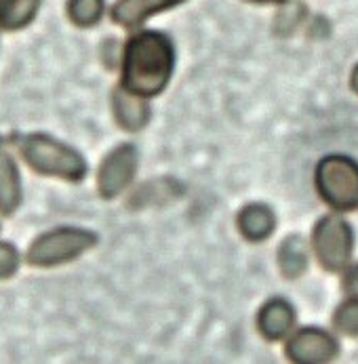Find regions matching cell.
<instances>
[{
  "label": "cell",
  "mask_w": 358,
  "mask_h": 364,
  "mask_svg": "<svg viewBox=\"0 0 358 364\" xmlns=\"http://www.w3.org/2000/svg\"><path fill=\"white\" fill-rule=\"evenodd\" d=\"M173 63L171 41L158 32H142L125 47L122 87L139 97H154L167 87Z\"/></svg>",
  "instance_id": "6da1fadb"
},
{
  "label": "cell",
  "mask_w": 358,
  "mask_h": 364,
  "mask_svg": "<svg viewBox=\"0 0 358 364\" xmlns=\"http://www.w3.org/2000/svg\"><path fill=\"white\" fill-rule=\"evenodd\" d=\"M19 150L30 164L41 175L59 177L65 181H80L87 175V162L74 148L53 139L49 135H26L19 141Z\"/></svg>",
  "instance_id": "7a4b0ae2"
},
{
  "label": "cell",
  "mask_w": 358,
  "mask_h": 364,
  "mask_svg": "<svg viewBox=\"0 0 358 364\" xmlns=\"http://www.w3.org/2000/svg\"><path fill=\"white\" fill-rule=\"evenodd\" d=\"M316 188L337 210L358 208V164L348 156H327L316 166Z\"/></svg>",
  "instance_id": "3957f363"
},
{
  "label": "cell",
  "mask_w": 358,
  "mask_h": 364,
  "mask_svg": "<svg viewBox=\"0 0 358 364\" xmlns=\"http://www.w3.org/2000/svg\"><path fill=\"white\" fill-rule=\"evenodd\" d=\"M98 236L80 228H57L32 242L28 249V263L36 267H55L80 257L95 247Z\"/></svg>",
  "instance_id": "277c9868"
},
{
  "label": "cell",
  "mask_w": 358,
  "mask_h": 364,
  "mask_svg": "<svg viewBox=\"0 0 358 364\" xmlns=\"http://www.w3.org/2000/svg\"><path fill=\"white\" fill-rule=\"evenodd\" d=\"M354 236L350 225L339 217H322L314 228V251L320 265L329 272H339L350 261Z\"/></svg>",
  "instance_id": "5b68a950"
},
{
  "label": "cell",
  "mask_w": 358,
  "mask_h": 364,
  "mask_svg": "<svg viewBox=\"0 0 358 364\" xmlns=\"http://www.w3.org/2000/svg\"><path fill=\"white\" fill-rule=\"evenodd\" d=\"M137 171V150L129 144L118 146L110 152L100 166L98 188L103 198H116L135 177Z\"/></svg>",
  "instance_id": "8992f818"
},
{
  "label": "cell",
  "mask_w": 358,
  "mask_h": 364,
  "mask_svg": "<svg viewBox=\"0 0 358 364\" xmlns=\"http://www.w3.org/2000/svg\"><path fill=\"white\" fill-rule=\"evenodd\" d=\"M287 356L300 364L329 363L337 356V343L320 328H304L287 343Z\"/></svg>",
  "instance_id": "52a82bcc"
},
{
  "label": "cell",
  "mask_w": 358,
  "mask_h": 364,
  "mask_svg": "<svg viewBox=\"0 0 358 364\" xmlns=\"http://www.w3.org/2000/svg\"><path fill=\"white\" fill-rule=\"evenodd\" d=\"M21 205V179L9 148L0 139V213L13 215Z\"/></svg>",
  "instance_id": "ba28073f"
},
{
  "label": "cell",
  "mask_w": 358,
  "mask_h": 364,
  "mask_svg": "<svg viewBox=\"0 0 358 364\" xmlns=\"http://www.w3.org/2000/svg\"><path fill=\"white\" fill-rule=\"evenodd\" d=\"M293 324H295V312L283 299H274V301L265 304L257 316L259 333L270 341L283 339L293 328Z\"/></svg>",
  "instance_id": "9c48e42d"
},
{
  "label": "cell",
  "mask_w": 358,
  "mask_h": 364,
  "mask_svg": "<svg viewBox=\"0 0 358 364\" xmlns=\"http://www.w3.org/2000/svg\"><path fill=\"white\" fill-rule=\"evenodd\" d=\"M112 105H114V116L118 124L127 131H139L146 127L150 109L142 102L139 95L129 93L127 89H116L112 95Z\"/></svg>",
  "instance_id": "30bf717a"
},
{
  "label": "cell",
  "mask_w": 358,
  "mask_h": 364,
  "mask_svg": "<svg viewBox=\"0 0 358 364\" xmlns=\"http://www.w3.org/2000/svg\"><path fill=\"white\" fill-rule=\"evenodd\" d=\"M181 0H118L112 9V19L122 28H135L150 15L164 11Z\"/></svg>",
  "instance_id": "8fae6325"
},
{
  "label": "cell",
  "mask_w": 358,
  "mask_h": 364,
  "mask_svg": "<svg viewBox=\"0 0 358 364\" xmlns=\"http://www.w3.org/2000/svg\"><path fill=\"white\" fill-rule=\"evenodd\" d=\"M274 225L276 217L265 205H249L238 213V230L251 242L265 240L272 234Z\"/></svg>",
  "instance_id": "7c38bea8"
},
{
  "label": "cell",
  "mask_w": 358,
  "mask_h": 364,
  "mask_svg": "<svg viewBox=\"0 0 358 364\" xmlns=\"http://www.w3.org/2000/svg\"><path fill=\"white\" fill-rule=\"evenodd\" d=\"M41 0H0V28L2 30H21L38 13Z\"/></svg>",
  "instance_id": "4fadbf2b"
},
{
  "label": "cell",
  "mask_w": 358,
  "mask_h": 364,
  "mask_svg": "<svg viewBox=\"0 0 358 364\" xmlns=\"http://www.w3.org/2000/svg\"><path fill=\"white\" fill-rule=\"evenodd\" d=\"M278 265L287 278H298L307 267L306 242L300 236H291L283 242L278 251Z\"/></svg>",
  "instance_id": "5bb4252c"
},
{
  "label": "cell",
  "mask_w": 358,
  "mask_h": 364,
  "mask_svg": "<svg viewBox=\"0 0 358 364\" xmlns=\"http://www.w3.org/2000/svg\"><path fill=\"white\" fill-rule=\"evenodd\" d=\"M103 15V0H70L68 17L80 28L95 26Z\"/></svg>",
  "instance_id": "9a60e30c"
},
{
  "label": "cell",
  "mask_w": 358,
  "mask_h": 364,
  "mask_svg": "<svg viewBox=\"0 0 358 364\" xmlns=\"http://www.w3.org/2000/svg\"><path fill=\"white\" fill-rule=\"evenodd\" d=\"M333 322H335V328L344 335H350V337H357L358 335V299L354 301H348L344 304L335 316H333Z\"/></svg>",
  "instance_id": "2e32d148"
},
{
  "label": "cell",
  "mask_w": 358,
  "mask_h": 364,
  "mask_svg": "<svg viewBox=\"0 0 358 364\" xmlns=\"http://www.w3.org/2000/svg\"><path fill=\"white\" fill-rule=\"evenodd\" d=\"M19 267V253L13 245L0 242V280L9 278L17 272Z\"/></svg>",
  "instance_id": "e0dca14e"
},
{
  "label": "cell",
  "mask_w": 358,
  "mask_h": 364,
  "mask_svg": "<svg viewBox=\"0 0 358 364\" xmlns=\"http://www.w3.org/2000/svg\"><path fill=\"white\" fill-rule=\"evenodd\" d=\"M344 291L352 297L358 299V265L350 267L344 276Z\"/></svg>",
  "instance_id": "ac0fdd59"
},
{
  "label": "cell",
  "mask_w": 358,
  "mask_h": 364,
  "mask_svg": "<svg viewBox=\"0 0 358 364\" xmlns=\"http://www.w3.org/2000/svg\"><path fill=\"white\" fill-rule=\"evenodd\" d=\"M352 89L358 93V65L357 70H354V74H352Z\"/></svg>",
  "instance_id": "d6986e66"
},
{
  "label": "cell",
  "mask_w": 358,
  "mask_h": 364,
  "mask_svg": "<svg viewBox=\"0 0 358 364\" xmlns=\"http://www.w3.org/2000/svg\"><path fill=\"white\" fill-rule=\"evenodd\" d=\"M261 2H276V0H261Z\"/></svg>",
  "instance_id": "ffe728a7"
}]
</instances>
